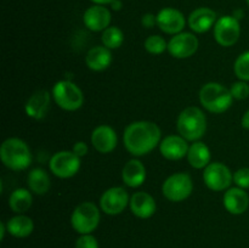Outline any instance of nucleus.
<instances>
[{
	"mask_svg": "<svg viewBox=\"0 0 249 248\" xmlns=\"http://www.w3.org/2000/svg\"><path fill=\"white\" fill-rule=\"evenodd\" d=\"M160 126L150 121L133 122L125 128L123 142L130 155L141 157L152 152L160 143Z\"/></svg>",
	"mask_w": 249,
	"mask_h": 248,
	"instance_id": "1",
	"label": "nucleus"
},
{
	"mask_svg": "<svg viewBox=\"0 0 249 248\" xmlns=\"http://www.w3.org/2000/svg\"><path fill=\"white\" fill-rule=\"evenodd\" d=\"M0 158L5 167L15 172L27 169L32 163L31 150L19 138H9L1 143Z\"/></svg>",
	"mask_w": 249,
	"mask_h": 248,
	"instance_id": "2",
	"label": "nucleus"
},
{
	"mask_svg": "<svg viewBox=\"0 0 249 248\" xmlns=\"http://www.w3.org/2000/svg\"><path fill=\"white\" fill-rule=\"evenodd\" d=\"M177 128L185 140L198 141L207 131V118L203 111L196 106L185 108L178 117Z\"/></svg>",
	"mask_w": 249,
	"mask_h": 248,
	"instance_id": "3",
	"label": "nucleus"
},
{
	"mask_svg": "<svg viewBox=\"0 0 249 248\" xmlns=\"http://www.w3.org/2000/svg\"><path fill=\"white\" fill-rule=\"evenodd\" d=\"M230 89L216 82L204 84L199 91V102L211 113L220 114L228 111L232 105Z\"/></svg>",
	"mask_w": 249,
	"mask_h": 248,
	"instance_id": "4",
	"label": "nucleus"
},
{
	"mask_svg": "<svg viewBox=\"0 0 249 248\" xmlns=\"http://www.w3.org/2000/svg\"><path fill=\"white\" fill-rule=\"evenodd\" d=\"M100 209L92 202H83L78 204L71 215L72 228L80 235L91 233L100 224Z\"/></svg>",
	"mask_w": 249,
	"mask_h": 248,
	"instance_id": "5",
	"label": "nucleus"
},
{
	"mask_svg": "<svg viewBox=\"0 0 249 248\" xmlns=\"http://www.w3.org/2000/svg\"><path fill=\"white\" fill-rule=\"evenodd\" d=\"M53 96L58 107L65 111H77L83 106L84 95L80 88L71 80H60L53 88Z\"/></svg>",
	"mask_w": 249,
	"mask_h": 248,
	"instance_id": "6",
	"label": "nucleus"
},
{
	"mask_svg": "<svg viewBox=\"0 0 249 248\" xmlns=\"http://www.w3.org/2000/svg\"><path fill=\"white\" fill-rule=\"evenodd\" d=\"M194 181L187 173H175L165 179L162 185L163 196L170 202H182L191 196Z\"/></svg>",
	"mask_w": 249,
	"mask_h": 248,
	"instance_id": "7",
	"label": "nucleus"
},
{
	"mask_svg": "<svg viewBox=\"0 0 249 248\" xmlns=\"http://www.w3.org/2000/svg\"><path fill=\"white\" fill-rule=\"evenodd\" d=\"M49 165L55 177L68 179L79 172L80 157H78L73 151H60L51 157Z\"/></svg>",
	"mask_w": 249,
	"mask_h": 248,
	"instance_id": "8",
	"label": "nucleus"
},
{
	"mask_svg": "<svg viewBox=\"0 0 249 248\" xmlns=\"http://www.w3.org/2000/svg\"><path fill=\"white\" fill-rule=\"evenodd\" d=\"M203 180L208 189L213 191H224L229 189L233 181V174L224 163L213 162L204 168Z\"/></svg>",
	"mask_w": 249,
	"mask_h": 248,
	"instance_id": "9",
	"label": "nucleus"
},
{
	"mask_svg": "<svg viewBox=\"0 0 249 248\" xmlns=\"http://www.w3.org/2000/svg\"><path fill=\"white\" fill-rule=\"evenodd\" d=\"M241 35V24L237 18L232 15H226L220 17L214 26V38L216 43L221 46L235 45Z\"/></svg>",
	"mask_w": 249,
	"mask_h": 248,
	"instance_id": "10",
	"label": "nucleus"
},
{
	"mask_svg": "<svg viewBox=\"0 0 249 248\" xmlns=\"http://www.w3.org/2000/svg\"><path fill=\"white\" fill-rule=\"evenodd\" d=\"M130 203L126 190L122 186H114L106 190L100 198V208L108 215H118Z\"/></svg>",
	"mask_w": 249,
	"mask_h": 248,
	"instance_id": "11",
	"label": "nucleus"
},
{
	"mask_svg": "<svg viewBox=\"0 0 249 248\" xmlns=\"http://www.w3.org/2000/svg\"><path fill=\"white\" fill-rule=\"evenodd\" d=\"M199 41L194 33L181 32L175 34L168 43V51L175 58H189L198 50Z\"/></svg>",
	"mask_w": 249,
	"mask_h": 248,
	"instance_id": "12",
	"label": "nucleus"
},
{
	"mask_svg": "<svg viewBox=\"0 0 249 248\" xmlns=\"http://www.w3.org/2000/svg\"><path fill=\"white\" fill-rule=\"evenodd\" d=\"M186 19L184 14L180 10L174 7H164L157 14V26L165 34H175L181 33L185 28Z\"/></svg>",
	"mask_w": 249,
	"mask_h": 248,
	"instance_id": "13",
	"label": "nucleus"
},
{
	"mask_svg": "<svg viewBox=\"0 0 249 248\" xmlns=\"http://www.w3.org/2000/svg\"><path fill=\"white\" fill-rule=\"evenodd\" d=\"M111 19V11L105 5H92L83 15L85 27L92 32H104L109 27Z\"/></svg>",
	"mask_w": 249,
	"mask_h": 248,
	"instance_id": "14",
	"label": "nucleus"
},
{
	"mask_svg": "<svg viewBox=\"0 0 249 248\" xmlns=\"http://www.w3.org/2000/svg\"><path fill=\"white\" fill-rule=\"evenodd\" d=\"M91 143L100 153H111L118 143V136L112 126L102 124L96 126L91 134Z\"/></svg>",
	"mask_w": 249,
	"mask_h": 248,
	"instance_id": "15",
	"label": "nucleus"
},
{
	"mask_svg": "<svg viewBox=\"0 0 249 248\" xmlns=\"http://www.w3.org/2000/svg\"><path fill=\"white\" fill-rule=\"evenodd\" d=\"M189 143L181 135H168L160 141V155L169 160H179L186 157L189 152Z\"/></svg>",
	"mask_w": 249,
	"mask_h": 248,
	"instance_id": "16",
	"label": "nucleus"
},
{
	"mask_svg": "<svg viewBox=\"0 0 249 248\" xmlns=\"http://www.w3.org/2000/svg\"><path fill=\"white\" fill-rule=\"evenodd\" d=\"M216 21V12L209 7H198L194 10L189 16V26L195 33H206L209 29L215 26Z\"/></svg>",
	"mask_w": 249,
	"mask_h": 248,
	"instance_id": "17",
	"label": "nucleus"
},
{
	"mask_svg": "<svg viewBox=\"0 0 249 248\" xmlns=\"http://www.w3.org/2000/svg\"><path fill=\"white\" fill-rule=\"evenodd\" d=\"M224 207L233 215H241L246 213L249 207V196L246 190L241 187H231L224 195Z\"/></svg>",
	"mask_w": 249,
	"mask_h": 248,
	"instance_id": "18",
	"label": "nucleus"
},
{
	"mask_svg": "<svg viewBox=\"0 0 249 248\" xmlns=\"http://www.w3.org/2000/svg\"><path fill=\"white\" fill-rule=\"evenodd\" d=\"M129 206H130L131 213L140 219L151 218L156 213V209H157L155 198L145 191L135 192L130 197Z\"/></svg>",
	"mask_w": 249,
	"mask_h": 248,
	"instance_id": "19",
	"label": "nucleus"
},
{
	"mask_svg": "<svg viewBox=\"0 0 249 248\" xmlns=\"http://www.w3.org/2000/svg\"><path fill=\"white\" fill-rule=\"evenodd\" d=\"M50 108V94L46 90H38L27 101L26 113L36 121H40L48 113Z\"/></svg>",
	"mask_w": 249,
	"mask_h": 248,
	"instance_id": "20",
	"label": "nucleus"
},
{
	"mask_svg": "<svg viewBox=\"0 0 249 248\" xmlns=\"http://www.w3.org/2000/svg\"><path fill=\"white\" fill-rule=\"evenodd\" d=\"M122 179L123 182L129 187L141 186L146 180V168L139 159L128 160L122 170Z\"/></svg>",
	"mask_w": 249,
	"mask_h": 248,
	"instance_id": "21",
	"label": "nucleus"
},
{
	"mask_svg": "<svg viewBox=\"0 0 249 248\" xmlns=\"http://www.w3.org/2000/svg\"><path fill=\"white\" fill-rule=\"evenodd\" d=\"M85 63L95 72L107 70L112 63V53L106 46H94L88 51L85 56Z\"/></svg>",
	"mask_w": 249,
	"mask_h": 248,
	"instance_id": "22",
	"label": "nucleus"
},
{
	"mask_svg": "<svg viewBox=\"0 0 249 248\" xmlns=\"http://www.w3.org/2000/svg\"><path fill=\"white\" fill-rule=\"evenodd\" d=\"M187 160L195 169H204L211 163V150L202 141H195L187 152Z\"/></svg>",
	"mask_w": 249,
	"mask_h": 248,
	"instance_id": "23",
	"label": "nucleus"
},
{
	"mask_svg": "<svg viewBox=\"0 0 249 248\" xmlns=\"http://www.w3.org/2000/svg\"><path fill=\"white\" fill-rule=\"evenodd\" d=\"M7 232L16 238H26L33 232L34 223L29 216L24 214H17L7 220Z\"/></svg>",
	"mask_w": 249,
	"mask_h": 248,
	"instance_id": "24",
	"label": "nucleus"
},
{
	"mask_svg": "<svg viewBox=\"0 0 249 248\" xmlns=\"http://www.w3.org/2000/svg\"><path fill=\"white\" fill-rule=\"evenodd\" d=\"M50 177L43 168H34L27 177L29 190L36 195H45L50 189Z\"/></svg>",
	"mask_w": 249,
	"mask_h": 248,
	"instance_id": "25",
	"label": "nucleus"
},
{
	"mask_svg": "<svg viewBox=\"0 0 249 248\" xmlns=\"http://www.w3.org/2000/svg\"><path fill=\"white\" fill-rule=\"evenodd\" d=\"M33 203V197L29 190L23 189H16L9 198V206L16 214H23L24 212L28 211Z\"/></svg>",
	"mask_w": 249,
	"mask_h": 248,
	"instance_id": "26",
	"label": "nucleus"
},
{
	"mask_svg": "<svg viewBox=\"0 0 249 248\" xmlns=\"http://www.w3.org/2000/svg\"><path fill=\"white\" fill-rule=\"evenodd\" d=\"M101 40L104 46L112 50V49L121 48L124 41V34L118 27H108L102 32Z\"/></svg>",
	"mask_w": 249,
	"mask_h": 248,
	"instance_id": "27",
	"label": "nucleus"
},
{
	"mask_svg": "<svg viewBox=\"0 0 249 248\" xmlns=\"http://www.w3.org/2000/svg\"><path fill=\"white\" fill-rule=\"evenodd\" d=\"M233 71L238 79L249 82V50L242 53L236 58Z\"/></svg>",
	"mask_w": 249,
	"mask_h": 248,
	"instance_id": "28",
	"label": "nucleus"
},
{
	"mask_svg": "<svg viewBox=\"0 0 249 248\" xmlns=\"http://www.w3.org/2000/svg\"><path fill=\"white\" fill-rule=\"evenodd\" d=\"M143 45H145L146 51L152 55H160L165 50H168V43L160 35H150L145 40Z\"/></svg>",
	"mask_w": 249,
	"mask_h": 248,
	"instance_id": "29",
	"label": "nucleus"
},
{
	"mask_svg": "<svg viewBox=\"0 0 249 248\" xmlns=\"http://www.w3.org/2000/svg\"><path fill=\"white\" fill-rule=\"evenodd\" d=\"M231 95L236 100H246L249 96V85L245 80H238L233 83L230 88Z\"/></svg>",
	"mask_w": 249,
	"mask_h": 248,
	"instance_id": "30",
	"label": "nucleus"
},
{
	"mask_svg": "<svg viewBox=\"0 0 249 248\" xmlns=\"http://www.w3.org/2000/svg\"><path fill=\"white\" fill-rule=\"evenodd\" d=\"M233 182L236 186L246 190L249 189V168H240L233 173Z\"/></svg>",
	"mask_w": 249,
	"mask_h": 248,
	"instance_id": "31",
	"label": "nucleus"
},
{
	"mask_svg": "<svg viewBox=\"0 0 249 248\" xmlns=\"http://www.w3.org/2000/svg\"><path fill=\"white\" fill-rule=\"evenodd\" d=\"M75 248H99V242L91 233L80 235V237L75 241Z\"/></svg>",
	"mask_w": 249,
	"mask_h": 248,
	"instance_id": "32",
	"label": "nucleus"
},
{
	"mask_svg": "<svg viewBox=\"0 0 249 248\" xmlns=\"http://www.w3.org/2000/svg\"><path fill=\"white\" fill-rule=\"evenodd\" d=\"M141 24L145 28H153L157 24V15L152 14V12H147L141 17Z\"/></svg>",
	"mask_w": 249,
	"mask_h": 248,
	"instance_id": "33",
	"label": "nucleus"
},
{
	"mask_svg": "<svg viewBox=\"0 0 249 248\" xmlns=\"http://www.w3.org/2000/svg\"><path fill=\"white\" fill-rule=\"evenodd\" d=\"M73 152L78 156V157H84V156L88 155V151H89V147H88L87 142L84 141H77L73 146Z\"/></svg>",
	"mask_w": 249,
	"mask_h": 248,
	"instance_id": "34",
	"label": "nucleus"
},
{
	"mask_svg": "<svg viewBox=\"0 0 249 248\" xmlns=\"http://www.w3.org/2000/svg\"><path fill=\"white\" fill-rule=\"evenodd\" d=\"M109 6H111V9L114 10V11H119V10H122V7H123V2H122V0H114V1H112L111 4H109Z\"/></svg>",
	"mask_w": 249,
	"mask_h": 248,
	"instance_id": "35",
	"label": "nucleus"
},
{
	"mask_svg": "<svg viewBox=\"0 0 249 248\" xmlns=\"http://www.w3.org/2000/svg\"><path fill=\"white\" fill-rule=\"evenodd\" d=\"M241 123H242L243 128L248 129V130H249V109H248L247 112H246L245 114H243L242 121H241Z\"/></svg>",
	"mask_w": 249,
	"mask_h": 248,
	"instance_id": "36",
	"label": "nucleus"
},
{
	"mask_svg": "<svg viewBox=\"0 0 249 248\" xmlns=\"http://www.w3.org/2000/svg\"><path fill=\"white\" fill-rule=\"evenodd\" d=\"M232 16L235 17V18H237L238 21H240V19H242L243 16H245V12H243V10L237 9V10H235V11H233Z\"/></svg>",
	"mask_w": 249,
	"mask_h": 248,
	"instance_id": "37",
	"label": "nucleus"
},
{
	"mask_svg": "<svg viewBox=\"0 0 249 248\" xmlns=\"http://www.w3.org/2000/svg\"><path fill=\"white\" fill-rule=\"evenodd\" d=\"M7 231V228H6V224L5 223H0V240H4L5 237V232Z\"/></svg>",
	"mask_w": 249,
	"mask_h": 248,
	"instance_id": "38",
	"label": "nucleus"
},
{
	"mask_svg": "<svg viewBox=\"0 0 249 248\" xmlns=\"http://www.w3.org/2000/svg\"><path fill=\"white\" fill-rule=\"evenodd\" d=\"M90 1L94 2L95 5H105L106 6V5H109L114 0H90Z\"/></svg>",
	"mask_w": 249,
	"mask_h": 248,
	"instance_id": "39",
	"label": "nucleus"
},
{
	"mask_svg": "<svg viewBox=\"0 0 249 248\" xmlns=\"http://www.w3.org/2000/svg\"><path fill=\"white\" fill-rule=\"evenodd\" d=\"M246 1H247V4H248V6H249V0H246Z\"/></svg>",
	"mask_w": 249,
	"mask_h": 248,
	"instance_id": "40",
	"label": "nucleus"
}]
</instances>
